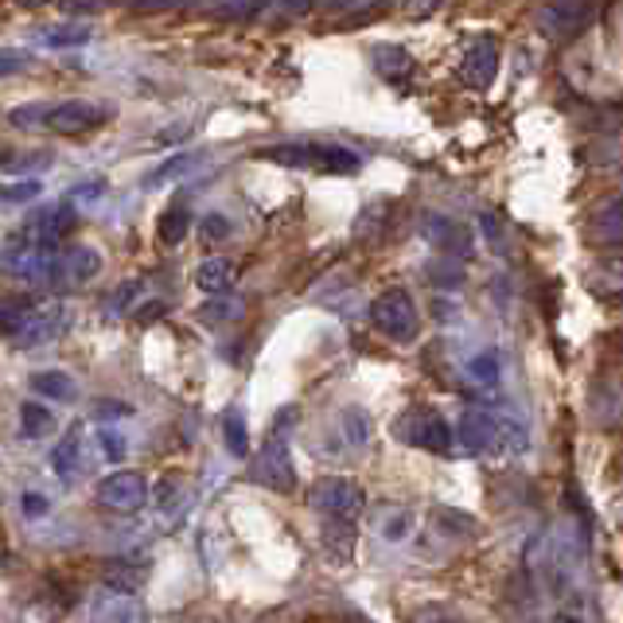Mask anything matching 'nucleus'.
<instances>
[{
    "label": "nucleus",
    "mask_w": 623,
    "mask_h": 623,
    "mask_svg": "<svg viewBox=\"0 0 623 623\" xmlns=\"http://www.w3.org/2000/svg\"><path fill=\"white\" fill-rule=\"evenodd\" d=\"M309 4H312V0H262L265 12L278 16V20H289V16H301Z\"/></svg>",
    "instance_id": "obj_34"
},
{
    "label": "nucleus",
    "mask_w": 623,
    "mask_h": 623,
    "mask_svg": "<svg viewBox=\"0 0 623 623\" xmlns=\"http://www.w3.org/2000/svg\"><path fill=\"white\" fill-rule=\"evenodd\" d=\"M199 164V153H184V156H172L164 168L153 172V184H164V179H176V176H187V172Z\"/></svg>",
    "instance_id": "obj_28"
},
{
    "label": "nucleus",
    "mask_w": 623,
    "mask_h": 623,
    "mask_svg": "<svg viewBox=\"0 0 623 623\" xmlns=\"http://www.w3.org/2000/svg\"><path fill=\"white\" fill-rule=\"evenodd\" d=\"M432 4H437V0H417V8H421V12H425V8H432Z\"/></svg>",
    "instance_id": "obj_42"
},
{
    "label": "nucleus",
    "mask_w": 623,
    "mask_h": 623,
    "mask_svg": "<svg viewBox=\"0 0 623 623\" xmlns=\"http://www.w3.org/2000/svg\"><path fill=\"white\" fill-rule=\"evenodd\" d=\"M55 425H59V417H55V409L39 406V401H23L20 406V432L28 440H43L55 432Z\"/></svg>",
    "instance_id": "obj_22"
},
{
    "label": "nucleus",
    "mask_w": 623,
    "mask_h": 623,
    "mask_svg": "<svg viewBox=\"0 0 623 623\" xmlns=\"http://www.w3.org/2000/svg\"><path fill=\"white\" fill-rule=\"evenodd\" d=\"M570 623H581V620H570Z\"/></svg>",
    "instance_id": "obj_46"
},
{
    "label": "nucleus",
    "mask_w": 623,
    "mask_h": 623,
    "mask_svg": "<svg viewBox=\"0 0 623 623\" xmlns=\"http://www.w3.org/2000/svg\"><path fill=\"white\" fill-rule=\"evenodd\" d=\"M588 12H593V0H549L538 12V28L542 36H554V39L573 36L588 20Z\"/></svg>",
    "instance_id": "obj_15"
},
{
    "label": "nucleus",
    "mask_w": 623,
    "mask_h": 623,
    "mask_svg": "<svg viewBox=\"0 0 623 623\" xmlns=\"http://www.w3.org/2000/svg\"><path fill=\"white\" fill-rule=\"evenodd\" d=\"M20 4H28V8H31V4H43V0H20Z\"/></svg>",
    "instance_id": "obj_44"
},
{
    "label": "nucleus",
    "mask_w": 623,
    "mask_h": 623,
    "mask_svg": "<svg viewBox=\"0 0 623 623\" xmlns=\"http://www.w3.org/2000/svg\"><path fill=\"white\" fill-rule=\"evenodd\" d=\"M36 195H43L39 179H20V184H0V199L4 203H31Z\"/></svg>",
    "instance_id": "obj_30"
},
{
    "label": "nucleus",
    "mask_w": 623,
    "mask_h": 623,
    "mask_svg": "<svg viewBox=\"0 0 623 623\" xmlns=\"http://www.w3.org/2000/svg\"><path fill=\"white\" fill-rule=\"evenodd\" d=\"M262 160L281 164V168H312L328 176H354L362 168V156L354 148L328 145V140H293V145L262 148Z\"/></svg>",
    "instance_id": "obj_1"
},
{
    "label": "nucleus",
    "mask_w": 623,
    "mask_h": 623,
    "mask_svg": "<svg viewBox=\"0 0 623 623\" xmlns=\"http://www.w3.org/2000/svg\"><path fill=\"white\" fill-rule=\"evenodd\" d=\"M616 518H620V526H623V499H620V510H616Z\"/></svg>",
    "instance_id": "obj_45"
},
{
    "label": "nucleus",
    "mask_w": 623,
    "mask_h": 623,
    "mask_svg": "<svg viewBox=\"0 0 623 623\" xmlns=\"http://www.w3.org/2000/svg\"><path fill=\"white\" fill-rule=\"evenodd\" d=\"M31 390L39 393V398L55 401V406H67V401H78V382L67 374V370H36V374L28 378Z\"/></svg>",
    "instance_id": "obj_19"
},
{
    "label": "nucleus",
    "mask_w": 623,
    "mask_h": 623,
    "mask_svg": "<svg viewBox=\"0 0 623 623\" xmlns=\"http://www.w3.org/2000/svg\"><path fill=\"white\" fill-rule=\"evenodd\" d=\"M172 0H133V8H137V12H156V8H168Z\"/></svg>",
    "instance_id": "obj_41"
},
{
    "label": "nucleus",
    "mask_w": 623,
    "mask_h": 623,
    "mask_svg": "<svg viewBox=\"0 0 623 623\" xmlns=\"http://www.w3.org/2000/svg\"><path fill=\"white\" fill-rule=\"evenodd\" d=\"M47 464H51V471L59 479H75L78 468H82V432L70 429L62 440H55L51 456H47Z\"/></svg>",
    "instance_id": "obj_20"
},
{
    "label": "nucleus",
    "mask_w": 623,
    "mask_h": 623,
    "mask_svg": "<svg viewBox=\"0 0 623 623\" xmlns=\"http://www.w3.org/2000/svg\"><path fill=\"white\" fill-rule=\"evenodd\" d=\"M179 4H184V8H195V4H203V0H179Z\"/></svg>",
    "instance_id": "obj_43"
},
{
    "label": "nucleus",
    "mask_w": 623,
    "mask_h": 623,
    "mask_svg": "<svg viewBox=\"0 0 623 623\" xmlns=\"http://www.w3.org/2000/svg\"><path fill=\"white\" fill-rule=\"evenodd\" d=\"M203 239H207V242L231 239V218H226V215H207V218H203Z\"/></svg>",
    "instance_id": "obj_36"
},
{
    "label": "nucleus",
    "mask_w": 623,
    "mask_h": 623,
    "mask_svg": "<svg viewBox=\"0 0 623 623\" xmlns=\"http://www.w3.org/2000/svg\"><path fill=\"white\" fill-rule=\"evenodd\" d=\"M94 499H98L101 510H114V515H137V510L145 507V499H148V484H145V476H140V471L114 468L98 484Z\"/></svg>",
    "instance_id": "obj_8"
},
{
    "label": "nucleus",
    "mask_w": 623,
    "mask_h": 623,
    "mask_svg": "<svg viewBox=\"0 0 623 623\" xmlns=\"http://www.w3.org/2000/svg\"><path fill=\"white\" fill-rule=\"evenodd\" d=\"M207 8L223 20H239V16H250L254 8H262V0H207Z\"/></svg>",
    "instance_id": "obj_32"
},
{
    "label": "nucleus",
    "mask_w": 623,
    "mask_h": 623,
    "mask_svg": "<svg viewBox=\"0 0 623 623\" xmlns=\"http://www.w3.org/2000/svg\"><path fill=\"white\" fill-rule=\"evenodd\" d=\"M47 109H51V101H31V106H20L8 114V121L20 125V129H31V125H43L47 121Z\"/></svg>",
    "instance_id": "obj_31"
},
{
    "label": "nucleus",
    "mask_w": 623,
    "mask_h": 623,
    "mask_svg": "<svg viewBox=\"0 0 623 623\" xmlns=\"http://www.w3.org/2000/svg\"><path fill=\"white\" fill-rule=\"evenodd\" d=\"M98 445H101V456H106L109 464H121L125 452H129V440H125V432H117V429H101Z\"/></svg>",
    "instance_id": "obj_29"
},
{
    "label": "nucleus",
    "mask_w": 623,
    "mask_h": 623,
    "mask_svg": "<svg viewBox=\"0 0 623 623\" xmlns=\"http://www.w3.org/2000/svg\"><path fill=\"white\" fill-rule=\"evenodd\" d=\"M250 476H254V484L270 487L278 495L296 491V464H293V452H289V440L281 432H270V440L257 448L254 464H250Z\"/></svg>",
    "instance_id": "obj_6"
},
{
    "label": "nucleus",
    "mask_w": 623,
    "mask_h": 623,
    "mask_svg": "<svg viewBox=\"0 0 623 623\" xmlns=\"http://www.w3.org/2000/svg\"><path fill=\"white\" fill-rule=\"evenodd\" d=\"M421 234L432 250H440V257H452V262L471 257V231L456 218L429 211V215H421Z\"/></svg>",
    "instance_id": "obj_12"
},
{
    "label": "nucleus",
    "mask_w": 623,
    "mask_h": 623,
    "mask_svg": "<svg viewBox=\"0 0 623 623\" xmlns=\"http://www.w3.org/2000/svg\"><path fill=\"white\" fill-rule=\"evenodd\" d=\"M309 507L328 523H359L362 510H367V491H362L354 479L343 476H323L312 484L309 491Z\"/></svg>",
    "instance_id": "obj_4"
},
{
    "label": "nucleus",
    "mask_w": 623,
    "mask_h": 623,
    "mask_svg": "<svg viewBox=\"0 0 623 623\" xmlns=\"http://www.w3.org/2000/svg\"><path fill=\"white\" fill-rule=\"evenodd\" d=\"M98 409H101L98 417H129V413H133V409L125 406V401H98Z\"/></svg>",
    "instance_id": "obj_40"
},
{
    "label": "nucleus",
    "mask_w": 623,
    "mask_h": 623,
    "mask_svg": "<svg viewBox=\"0 0 623 623\" xmlns=\"http://www.w3.org/2000/svg\"><path fill=\"white\" fill-rule=\"evenodd\" d=\"M62 4H67V12H101V8H106V0H62Z\"/></svg>",
    "instance_id": "obj_39"
},
{
    "label": "nucleus",
    "mask_w": 623,
    "mask_h": 623,
    "mask_svg": "<svg viewBox=\"0 0 623 623\" xmlns=\"http://www.w3.org/2000/svg\"><path fill=\"white\" fill-rule=\"evenodd\" d=\"M55 254H59V250L47 246V242H39L36 234L23 226V231L12 234V239L4 242V250H0V270H4L8 278H16V281L39 285V281L51 278Z\"/></svg>",
    "instance_id": "obj_2"
},
{
    "label": "nucleus",
    "mask_w": 623,
    "mask_h": 623,
    "mask_svg": "<svg viewBox=\"0 0 623 623\" xmlns=\"http://www.w3.org/2000/svg\"><path fill=\"white\" fill-rule=\"evenodd\" d=\"M39 39H43V47H55V51H62V47L90 43V28H86V23H59V28H47Z\"/></svg>",
    "instance_id": "obj_26"
},
{
    "label": "nucleus",
    "mask_w": 623,
    "mask_h": 623,
    "mask_svg": "<svg viewBox=\"0 0 623 623\" xmlns=\"http://www.w3.org/2000/svg\"><path fill=\"white\" fill-rule=\"evenodd\" d=\"M109 121V106H101V101H86V98H75V101H59V106L47 109V129L62 133V137H75V133H90L98 129V125Z\"/></svg>",
    "instance_id": "obj_11"
},
{
    "label": "nucleus",
    "mask_w": 623,
    "mask_h": 623,
    "mask_svg": "<svg viewBox=\"0 0 623 623\" xmlns=\"http://www.w3.org/2000/svg\"><path fill=\"white\" fill-rule=\"evenodd\" d=\"M47 510H51L47 495H39V491H23V495H20V515H23V518H43Z\"/></svg>",
    "instance_id": "obj_35"
},
{
    "label": "nucleus",
    "mask_w": 623,
    "mask_h": 623,
    "mask_svg": "<svg viewBox=\"0 0 623 623\" xmlns=\"http://www.w3.org/2000/svg\"><path fill=\"white\" fill-rule=\"evenodd\" d=\"M223 440H226V452L231 456H250V425H246V409L231 406L223 413Z\"/></svg>",
    "instance_id": "obj_23"
},
{
    "label": "nucleus",
    "mask_w": 623,
    "mask_h": 623,
    "mask_svg": "<svg viewBox=\"0 0 623 623\" xmlns=\"http://www.w3.org/2000/svg\"><path fill=\"white\" fill-rule=\"evenodd\" d=\"M101 192H106V184H101V179H90V184H78L75 192H70V199L75 203H98Z\"/></svg>",
    "instance_id": "obj_37"
},
{
    "label": "nucleus",
    "mask_w": 623,
    "mask_h": 623,
    "mask_svg": "<svg viewBox=\"0 0 623 623\" xmlns=\"http://www.w3.org/2000/svg\"><path fill=\"white\" fill-rule=\"evenodd\" d=\"M464 378H468V386H471L476 393L491 398V393L499 390V382H503L499 351H495V347H484V351H476L468 362H464Z\"/></svg>",
    "instance_id": "obj_17"
},
{
    "label": "nucleus",
    "mask_w": 623,
    "mask_h": 623,
    "mask_svg": "<svg viewBox=\"0 0 623 623\" xmlns=\"http://www.w3.org/2000/svg\"><path fill=\"white\" fill-rule=\"evenodd\" d=\"M413 526H417V518H413V510H406V507H382L374 515V530L386 546H406V542L413 538Z\"/></svg>",
    "instance_id": "obj_18"
},
{
    "label": "nucleus",
    "mask_w": 623,
    "mask_h": 623,
    "mask_svg": "<svg viewBox=\"0 0 623 623\" xmlns=\"http://www.w3.org/2000/svg\"><path fill=\"white\" fill-rule=\"evenodd\" d=\"M187 231H192V215H187V207H168L160 215V242L164 246H179V242L187 239Z\"/></svg>",
    "instance_id": "obj_27"
},
{
    "label": "nucleus",
    "mask_w": 623,
    "mask_h": 623,
    "mask_svg": "<svg viewBox=\"0 0 623 623\" xmlns=\"http://www.w3.org/2000/svg\"><path fill=\"white\" fill-rule=\"evenodd\" d=\"M101 265H106L101 262V250L78 242V246H62L59 254H55L51 278L47 281L59 289H82V285H90V281H98Z\"/></svg>",
    "instance_id": "obj_9"
},
{
    "label": "nucleus",
    "mask_w": 623,
    "mask_h": 623,
    "mask_svg": "<svg viewBox=\"0 0 623 623\" xmlns=\"http://www.w3.org/2000/svg\"><path fill=\"white\" fill-rule=\"evenodd\" d=\"M28 51H16V47H0V78L8 75H20V70H28Z\"/></svg>",
    "instance_id": "obj_33"
},
{
    "label": "nucleus",
    "mask_w": 623,
    "mask_h": 623,
    "mask_svg": "<svg viewBox=\"0 0 623 623\" xmlns=\"http://www.w3.org/2000/svg\"><path fill=\"white\" fill-rule=\"evenodd\" d=\"M413 623H460V616H452L448 609H425Z\"/></svg>",
    "instance_id": "obj_38"
},
{
    "label": "nucleus",
    "mask_w": 623,
    "mask_h": 623,
    "mask_svg": "<svg viewBox=\"0 0 623 623\" xmlns=\"http://www.w3.org/2000/svg\"><path fill=\"white\" fill-rule=\"evenodd\" d=\"M393 437L409 448H425V452H448L456 445L452 425L437 413V409H406L393 421Z\"/></svg>",
    "instance_id": "obj_5"
},
{
    "label": "nucleus",
    "mask_w": 623,
    "mask_h": 623,
    "mask_svg": "<svg viewBox=\"0 0 623 623\" xmlns=\"http://www.w3.org/2000/svg\"><path fill=\"white\" fill-rule=\"evenodd\" d=\"M374 67H378V75L390 78V82H406L409 70H413V59H409L401 47L382 43V47H374Z\"/></svg>",
    "instance_id": "obj_25"
},
{
    "label": "nucleus",
    "mask_w": 623,
    "mask_h": 623,
    "mask_svg": "<svg viewBox=\"0 0 623 623\" xmlns=\"http://www.w3.org/2000/svg\"><path fill=\"white\" fill-rule=\"evenodd\" d=\"M90 623H148V609L137 593H117L106 588L90 604Z\"/></svg>",
    "instance_id": "obj_14"
},
{
    "label": "nucleus",
    "mask_w": 623,
    "mask_h": 623,
    "mask_svg": "<svg viewBox=\"0 0 623 623\" xmlns=\"http://www.w3.org/2000/svg\"><path fill=\"white\" fill-rule=\"evenodd\" d=\"M495 75H499V47H495V39L491 36L471 39L460 62V78L471 90H491Z\"/></svg>",
    "instance_id": "obj_13"
},
{
    "label": "nucleus",
    "mask_w": 623,
    "mask_h": 623,
    "mask_svg": "<svg viewBox=\"0 0 623 623\" xmlns=\"http://www.w3.org/2000/svg\"><path fill=\"white\" fill-rule=\"evenodd\" d=\"M195 289H199L203 296H211V301H226V296L234 293V281H239V270H234L226 257H203L199 265H195Z\"/></svg>",
    "instance_id": "obj_16"
},
{
    "label": "nucleus",
    "mask_w": 623,
    "mask_h": 623,
    "mask_svg": "<svg viewBox=\"0 0 623 623\" xmlns=\"http://www.w3.org/2000/svg\"><path fill=\"white\" fill-rule=\"evenodd\" d=\"M31 309H36V296H28V293L0 296V335L12 339L16 331L23 328V320L31 315Z\"/></svg>",
    "instance_id": "obj_24"
},
{
    "label": "nucleus",
    "mask_w": 623,
    "mask_h": 623,
    "mask_svg": "<svg viewBox=\"0 0 623 623\" xmlns=\"http://www.w3.org/2000/svg\"><path fill=\"white\" fill-rule=\"evenodd\" d=\"M339 432H343V440L354 452H362L370 445V437H374V421H370V413L362 406H347L339 409Z\"/></svg>",
    "instance_id": "obj_21"
},
{
    "label": "nucleus",
    "mask_w": 623,
    "mask_h": 623,
    "mask_svg": "<svg viewBox=\"0 0 623 623\" xmlns=\"http://www.w3.org/2000/svg\"><path fill=\"white\" fill-rule=\"evenodd\" d=\"M370 323H374L378 335H386L390 343H413L421 335V312L417 301L406 289H386L370 304Z\"/></svg>",
    "instance_id": "obj_3"
},
{
    "label": "nucleus",
    "mask_w": 623,
    "mask_h": 623,
    "mask_svg": "<svg viewBox=\"0 0 623 623\" xmlns=\"http://www.w3.org/2000/svg\"><path fill=\"white\" fill-rule=\"evenodd\" d=\"M67 331V309L59 301H36V309L23 320V328L12 335V343L20 351H36V347H47Z\"/></svg>",
    "instance_id": "obj_10"
},
{
    "label": "nucleus",
    "mask_w": 623,
    "mask_h": 623,
    "mask_svg": "<svg viewBox=\"0 0 623 623\" xmlns=\"http://www.w3.org/2000/svg\"><path fill=\"white\" fill-rule=\"evenodd\" d=\"M452 440L471 456L503 452V409H484V406L464 409Z\"/></svg>",
    "instance_id": "obj_7"
}]
</instances>
